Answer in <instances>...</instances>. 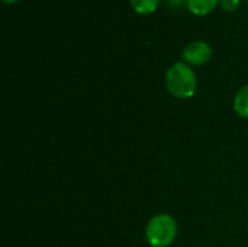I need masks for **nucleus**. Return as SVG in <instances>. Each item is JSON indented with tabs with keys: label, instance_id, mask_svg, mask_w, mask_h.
<instances>
[{
	"label": "nucleus",
	"instance_id": "nucleus-1",
	"mask_svg": "<svg viewBox=\"0 0 248 247\" xmlns=\"http://www.w3.org/2000/svg\"><path fill=\"white\" fill-rule=\"evenodd\" d=\"M166 86L174 98L189 99L196 93L198 77L187 63H176L167 70Z\"/></svg>",
	"mask_w": 248,
	"mask_h": 247
},
{
	"label": "nucleus",
	"instance_id": "nucleus-2",
	"mask_svg": "<svg viewBox=\"0 0 248 247\" xmlns=\"http://www.w3.org/2000/svg\"><path fill=\"white\" fill-rule=\"evenodd\" d=\"M177 236L176 220L169 214L154 215L145 229V239L153 247L170 246Z\"/></svg>",
	"mask_w": 248,
	"mask_h": 247
},
{
	"label": "nucleus",
	"instance_id": "nucleus-3",
	"mask_svg": "<svg viewBox=\"0 0 248 247\" xmlns=\"http://www.w3.org/2000/svg\"><path fill=\"white\" fill-rule=\"evenodd\" d=\"M182 55H183L185 63H187V64L203 66L211 60L212 48L209 47V44H206L203 41H193L185 47Z\"/></svg>",
	"mask_w": 248,
	"mask_h": 247
},
{
	"label": "nucleus",
	"instance_id": "nucleus-4",
	"mask_svg": "<svg viewBox=\"0 0 248 247\" xmlns=\"http://www.w3.org/2000/svg\"><path fill=\"white\" fill-rule=\"evenodd\" d=\"M221 0H187V9L198 16H205L211 13Z\"/></svg>",
	"mask_w": 248,
	"mask_h": 247
},
{
	"label": "nucleus",
	"instance_id": "nucleus-5",
	"mask_svg": "<svg viewBox=\"0 0 248 247\" xmlns=\"http://www.w3.org/2000/svg\"><path fill=\"white\" fill-rule=\"evenodd\" d=\"M234 111L238 116L248 119V84L241 87L234 98Z\"/></svg>",
	"mask_w": 248,
	"mask_h": 247
},
{
	"label": "nucleus",
	"instance_id": "nucleus-6",
	"mask_svg": "<svg viewBox=\"0 0 248 247\" xmlns=\"http://www.w3.org/2000/svg\"><path fill=\"white\" fill-rule=\"evenodd\" d=\"M132 9L140 15H148L157 10L160 0H129Z\"/></svg>",
	"mask_w": 248,
	"mask_h": 247
},
{
	"label": "nucleus",
	"instance_id": "nucleus-7",
	"mask_svg": "<svg viewBox=\"0 0 248 247\" xmlns=\"http://www.w3.org/2000/svg\"><path fill=\"white\" fill-rule=\"evenodd\" d=\"M241 0H221L219 4L225 12H235L240 7Z\"/></svg>",
	"mask_w": 248,
	"mask_h": 247
},
{
	"label": "nucleus",
	"instance_id": "nucleus-8",
	"mask_svg": "<svg viewBox=\"0 0 248 247\" xmlns=\"http://www.w3.org/2000/svg\"><path fill=\"white\" fill-rule=\"evenodd\" d=\"M166 3L173 9H182L187 6V0H166Z\"/></svg>",
	"mask_w": 248,
	"mask_h": 247
},
{
	"label": "nucleus",
	"instance_id": "nucleus-9",
	"mask_svg": "<svg viewBox=\"0 0 248 247\" xmlns=\"http://www.w3.org/2000/svg\"><path fill=\"white\" fill-rule=\"evenodd\" d=\"M4 3H16L17 0H3Z\"/></svg>",
	"mask_w": 248,
	"mask_h": 247
}]
</instances>
